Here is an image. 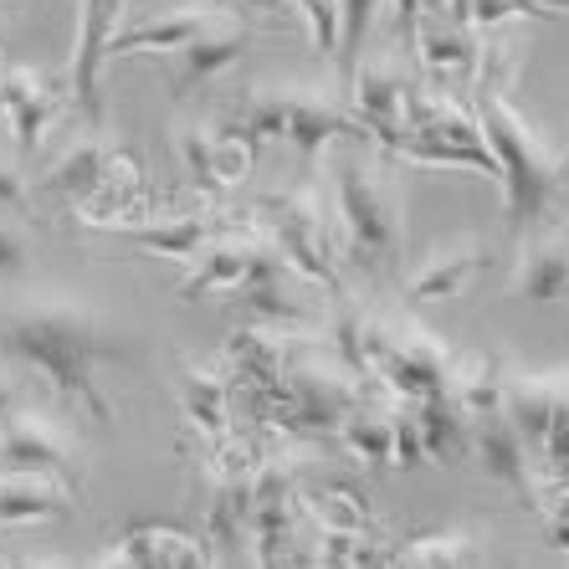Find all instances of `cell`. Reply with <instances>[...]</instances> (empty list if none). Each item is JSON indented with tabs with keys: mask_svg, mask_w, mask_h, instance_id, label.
I'll use <instances>...</instances> for the list:
<instances>
[{
	"mask_svg": "<svg viewBox=\"0 0 569 569\" xmlns=\"http://www.w3.org/2000/svg\"><path fill=\"white\" fill-rule=\"evenodd\" d=\"M16 411V390H11V385H6V380H0V421H6V416H11Z\"/></svg>",
	"mask_w": 569,
	"mask_h": 569,
	"instance_id": "cell-31",
	"label": "cell"
},
{
	"mask_svg": "<svg viewBox=\"0 0 569 569\" xmlns=\"http://www.w3.org/2000/svg\"><path fill=\"white\" fill-rule=\"evenodd\" d=\"M472 451H477V462H482V472H488L492 482H503V488H513L518 498H529V492H533V462H529V447H523V437H518V426L508 421L503 411L477 416V421H472Z\"/></svg>",
	"mask_w": 569,
	"mask_h": 569,
	"instance_id": "cell-10",
	"label": "cell"
},
{
	"mask_svg": "<svg viewBox=\"0 0 569 569\" xmlns=\"http://www.w3.org/2000/svg\"><path fill=\"white\" fill-rule=\"evenodd\" d=\"M333 11H339V52H333V67H339V93L349 98L355 72L365 62V37H370V21L380 11V0H333Z\"/></svg>",
	"mask_w": 569,
	"mask_h": 569,
	"instance_id": "cell-23",
	"label": "cell"
},
{
	"mask_svg": "<svg viewBox=\"0 0 569 569\" xmlns=\"http://www.w3.org/2000/svg\"><path fill=\"white\" fill-rule=\"evenodd\" d=\"M406 93H411V82L400 78L396 62H359L349 103H355L359 123L375 133V144L385 149L400 144V133H406Z\"/></svg>",
	"mask_w": 569,
	"mask_h": 569,
	"instance_id": "cell-7",
	"label": "cell"
},
{
	"mask_svg": "<svg viewBox=\"0 0 569 569\" xmlns=\"http://www.w3.org/2000/svg\"><path fill=\"white\" fill-rule=\"evenodd\" d=\"M488 267L482 247H451V252H431L426 267L411 278V298L416 303H441V298H457L467 292V282Z\"/></svg>",
	"mask_w": 569,
	"mask_h": 569,
	"instance_id": "cell-19",
	"label": "cell"
},
{
	"mask_svg": "<svg viewBox=\"0 0 569 569\" xmlns=\"http://www.w3.org/2000/svg\"><path fill=\"white\" fill-rule=\"evenodd\" d=\"M543 16H559V11H569V0H533Z\"/></svg>",
	"mask_w": 569,
	"mask_h": 569,
	"instance_id": "cell-32",
	"label": "cell"
},
{
	"mask_svg": "<svg viewBox=\"0 0 569 569\" xmlns=\"http://www.w3.org/2000/svg\"><path fill=\"white\" fill-rule=\"evenodd\" d=\"M303 508L313 513L318 529H345V533H370V508L355 488H339V482H323L303 498Z\"/></svg>",
	"mask_w": 569,
	"mask_h": 569,
	"instance_id": "cell-25",
	"label": "cell"
},
{
	"mask_svg": "<svg viewBox=\"0 0 569 569\" xmlns=\"http://www.w3.org/2000/svg\"><path fill=\"white\" fill-rule=\"evenodd\" d=\"M41 88H47V78L31 72V67H0V119H11L16 108L31 93H41Z\"/></svg>",
	"mask_w": 569,
	"mask_h": 569,
	"instance_id": "cell-27",
	"label": "cell"
},
{
	"mask_svg": "<svg viewBox=\"0 0 569 569\" xmlns=\"http://www.w3.org/2000/svg\"><path fill=\"white\" fill-rule=\"evenodd\" d=\"M431 11H451V0H396V21H400V31L416 41V27H421V16H431Z\"/></svg>",
	"mask_w": 569,
	"mask_h": 569,
	"instance_id": "cell-30",
	"label": "cell"
},
{
	"mask_svg": "<svg viewBox=\"0 0 569 569\" xmlns=\"http://www.w3.org/2000/svg\"><path fill=\"white\" fill-rule=\"evenodd\" d=\"M565 396H569V380H529V375H518V380L503 385V416L518 426V437H523L529 451L543 447V431H549Z\"/></svg>",
	"mask_w": 569,
	"mask_h": 569,
	"instance_id": "cell-16",
	"label": "cell"
},
{
	"mask_svg": "<svg viewBox=\"0 0 569 569\" xmlns=\"http://www.w3.org/2000/svg\"><path fill=\"white\" fill-rule=\"evenodd\" d=\"M0 355L41 370L57 396L82 406L98 426L113 421V406L98 385V365L123 359V349L108 345L93 308L72 303V298H31V303L6 308L0 313Z\"/></svg>",
	"mask_w": 569,
	"mask_h": 569,
	"instance_id": "cell-1",
	"label": "cell"
},
{
	"mask_svg": "<svg viewBox=\"0 0 569 569\" xmlns=\"http://www.w3.org/2000/svg\"><path fill=\"white\" fill-rule=\"evenodd\" d=\"M416 421H421V441L431 462H447V457H467L472 451V416L451 396L416 400Z\"/></svg>",
	"mask_w": 569,
	"mask_h": 569,
	"instance_id": "cell-20",
	"label": "cell"
},
{
	"mask_svg": "<svg viewBox=\"0 0 569 569\" xmlns=\"http://www.w3.org/2000/svg\"><path fill=\"white\" fill-rule=\"evenodd\" d=\"M67 513V482L31 472L0 477V529H21V523H47Z\"/></svg>",
	"mask_w": 569,
	"mask_h": 569,
	"instance_id": "cell-15",
	"label": "cell"
},
{
	"mask_svg": "<svg viewBox=\"0 0 569 569\" xmlns=\"http://www.w3.org/2000/svg\"><path fill=\"white\" fill-rule=\"evenodd\" d=\"M513 47L508 41H492L488 52L477 57V78H472V113L477 129H482V144L498 159V174H503V196H508V231H523L533 226L549 200L559 196V180H565V159H555L549 149L533 139V129L523 123L513 103H508V82H513Z\"/></svg>",
	"mask_w": 569,
	"mask_h": 569,
	"instance_id": "cell-2",
	"label": "cell"
},
{
	"mask_svg": "<svg viewBox=\"0 0 569 569\" xmlns=\"http://www.w3.org/2000/svg\"><path fill=\"white\" fill-rule=\"evenodd\" d=\"M103 231H113L119 241H129V247H144V252H159V257H174V262H196L206 247H211L216 226L206 221V216H180V221H123V226H103Z\"/></svg>",
	"mask_w": 569,
	"mask_h": 569,
	"instance_id": "cell-14",
	"label": "cell"
},
{
	"mask_svg": "<svg viewBox=\"0 0 569 569\" xmlns=\"http://www.w3.org/2000/svg\"><path fill=\"white\" fill-rule=\"evenodd\" d=\"M416 57H421V67L431 72L437 82L457 78H477V57H482V47H477L472 37H467L462 21H447V16H421V27H416Z\"/></svg>",
	"mask_w": 569,
	"mask_h": 569,
	"instance_id": "cell-12",
	"label": "cell"
},
{
	"mask_svg": "<svg viewBox=\"0 0 569 569\" xmlns=\"http://www.w3.org/2000/svg\"><path fill=\"white\" fill-rule=\"evenodd\" d=\"M27 272V237L0 216V278H21Z\"/></svg>",
	"mask_w": 569,
	"mask_h": 569,
	"instance_id": "cell-29",
	"label": "cell"
},
{
	"mask_svg": "<svg viewBox=\"0 0 569 569\" xmlns=\"http://www.w3.org/2000/svg\"><path fill=\"white\" fill-rule=\"evenodd\" d=\"M221 21L216 6H180L170 16H154V21H133V27L113 31L108 37V57H133V52H180L186 41H196L200 31H211Z\"/></svg>",
	"mask_w": 569,
	"mask_h": 569,
	"instance_id": "cell-11",
	"label": "cell"
},
{
	"mask_svg": "<svg viewBox=\"0 0 569 569\" xmlns=\"http://www.w3.org/2000/svg\"><path fill=\"white\" fill-rule=\"evenodd\" d=\"M503 365L498 355H467L462 365H451V380H447V396L462 406L467 416H492L503 411Z\"/></svg>",
	"mask_w": 569,
	"mask_h": 569,
	"instance_id": "cell-21",
	"label": "cell"
},
{
	"mask_svg": "<svg viewBox=\"0 0 569 569\" xmlns=\"http://www.w3.org/2000/svg\"><path fill=\"white\" fill-rule=\"evenodd\" d=\"M339 447H345L349 462H359V467H390L396 462V421L355 406V411L339 421Z\"/></svg>",
	"mask_w": 569,
	"mask_h": 569,
	"instance_id": "cell-22",
	"label": "cell"
},
{
	"mask_svg": "<svg viewBox=\"0 0 569 569\" xmlns=\"http://www.w3.org/2000/svg\"><path fill=\"white\" fill-rule=\"evenodd\" d=\"M390 421H396V462L400 467H421V462H431V457H426V441H421V421H416V416H390Z\"/></svg>",
	"mask_w": 569,
	"mask_h": 569,
	"instance_id": "cell-28",
	"label": "cell"
},
{
	"mask_svg": "<svg viewBox=\"0 0 569 569\" xmlns=\"http://www.w3.org/2000/svg\"><path fill=\"white\" fill-rule=\"evenodd\" d=\"M272 237H278L288 267H298L303 278L323 282L339 292V267H333V247H329V226H323V206L313 190H288V196H267L262 200Z\"/></svg>",
	"mask_w": 569,
	"mask_h": 569,
	"instance_id": "cell-5",
	"label": "cell"
},
{
	"mask_svg": "<svg viewBox=\"0 0 569 569\" xmlns=\"http://www.w3.org/2000/svg\"><path fill=\"white\" fill-rule=\"evenodd\" d=\"M513 298H529V303H559V298H569V237H543L518 257Z\"/></svg>",
	"mask_w": 569,
	"mask_h": 569,
	"instance_id": "cell-18",
	"label": "cell"
},
{
	"mask_svg": "<svg viewBox=\"0 0 569 569\" xmlns=\"http://www.w3.org/2000/svg\"><path fill=\"white\" fill-rule=\"evenodd\" d=\"M333 190H339V221L349 231V247L370 262H390L400 252V200L390 196V186H380L359 154H339Z\"/></svg>",
	"mask_w": 569,
	"mask_h": 569,
	"instance_id": "cell-3",
	"label": "cell"
},
{
	"mask_svg": "<svg viewBox=\"0 0 569 569\" xmlns=\"http://www.w3.org/2000/svg\"><path fill=\"white\" fill-rule=\"evenodd\" d=\"M252 257L257 241H216L206 247L186 282H180V303H200L211 292H241V282L252 278Z\"/></svg>",
	"mask_w": 569,
	"mask_h": 569,
	"instance_id": "cell-17",
	"label": "cell"
},
{
	"mask_svg": "<svg viewBox=\"0 0 569 569\" xmlns=\"http://www.w3.org/2000/svg\"><path fill=\"white\" fill-rule=\"evenodd\" d=\"M119 164H123V154L113 144H103V139H82V144L67 149L62 164L41 180V196H57V200H67V206H82L103 180L119 174Z\"/></svg>",
	"mask_w": 569,
	"mask_h": 569,
	"instance_id": "cell-13",
	"label": "cell"
},
{
	"mask_svg": "<svg viewBox=\"0 0 569 569\" xmlns=\"http://www.w3.org/2000/svg\"><path fill=\"white\" fill-rule=\"evenodd\" d=\"M390 565H421V569H441V565H482V549H477L472 533L462 529H441V533H416L406 539V549L390 555Z\"/></svg>",
	"mask_w": 569,
	"mask_h": 569,
	"instance_id": "cell-24",
	"label": "cell"
},
{
	"mask_svg": "<svg viewBox=\"0 0 569 569\" xmlns=\"http://www.w3.org/2000/svg\"><path fill=\"white\" fill-rule=\"evenodd\" d=\"M282 139L303 159H318L333 139H355V144H370L375 133L359 119H349L333 98L313 93V88H282Z\"/></svg>",
	"mask_w": 569,
	"mask_h": 569,
	"instance_id": "cell-6",
	"label": "cell"
},
{
	"mask_svg": "<svg viewBox=\"0 0 569 569\" xmlns=\"http://www.w3.org/2000/svg\"><path fill=\"white\" fill-rule=\"evenodd\" d=\"M0 472L57 477L67 488H82V451L72 447V437H67L52 416L16 406L0 421Z\"/></svg>",
	"mask_w": 569,
	"mask_h": 569,
	"instance_id": "cell-4",
	"label": "cell"
},
{
	"mask_svg": "<svg viewBox=\"0 0 569 569\" xmlns=\"http://www.w3.org/2000/svg\"><path fill=\"white\" fill-rule=\"evenodd\" d=\"M57 119V93H52V82L41 88V93H31L27 103L11 113V133H16V149L21 154H37V144L47 139V129H52Z\"/></svg>",
	"mask_w": 569,
	"mask_h": 569,
	"instance_id": "cell-26",
	"label": "cell"
},
{
	"mask_svg": "<svg viewBox=\"0 0 569 569\" xmlns=\"http://www.w3.org/2000/svg\"><path fill=\"white\" fill-rule=\"evenodd\" d=\"M247 47H252V37L241 27H211L200 31L196 41H186L174 57V72H170V88L174 98H196L200 88H211L221 72H231V67L247 57Z\"/></svg>",
	"mask_w": 569,
	"mask_h": 569,
	"instance_id": "cell-8",
	"label": "cell"
},
{
	"mask_svg": "<svg viewBox=\"0 0 569 569\" xmlns=\"http://www.w3.org/2000/svg\"><path fill=\"white\" fill-rule=\"evenodd\" d=\"M113 21H119V0H82V37H78V62H72V93H78V108L88 113V123L103 119L98 82H103V62H108V37L119 31Z\"/></svg>",
	"mask_w": 569,
	"mask_h": 569,
	"instance_id": "cell-9",
	"label": "cell"
}]
</instances>
